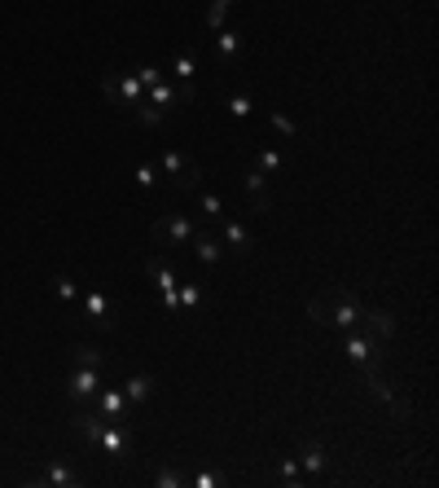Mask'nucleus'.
<instances>
[{"label":"nucleus","mask_w":439,"mask_h":488,"mask_svg":"<svg viewBox=\"0 0 439 488\" xmlns=\"http://www.w3.org/2000/svg\"><path fill=\"white\" fill-rule=\"evenodd\" d=\"M360 308H365V299H360L356 290L329 286L326 295H317V299L308 304V317L317 325H334V330H356V325H360Z\"/></svg>","instance_id":"obj_1"},{"label":"nucleus","mask_w":439,"mask_h":488,"mask_svg":"<svg viewBox=\"0 0 439 488\" xmlns=\"http://www.w3.org/2000/svg\"><path fill=\"white\" fill-rule=\"evenodd\" d=\"M102 88H106L110 106H119L123 114H132V110L145 102V84H141L132 71H110L106 80H102Z\"/></svg>","instance_id":"obj_2"},{"label":"nucleus","mask_w":439,"mask_h":488,"mask_svg":"<svg viewBox=\"0 0 439 488\" xmlns=\"http://www.w3.org/2000/svg\"><path fill=\"white\" fill-rule=\"evenodd\" d=\"M154 167H159V176H163V181H171L176 189H185V194H194V189H198V176H203V167L189 159V155H180V150H163V155L154 159Z\"/></svg>","instance_id":"obj_3"},{"label":"nucleus","mask_w":439,"mask_h":488,"mask_svg":"<svg viewBox=\"0 0 439 488\" xmlns=\"http://www.w3.org/2000/svg\"><path fill=\"white\" fill-rule=\"evenodd\" d=\"M145 269H150L154 286H159V299H163L167 317H180V277H176V269H171V260L150 256V260H145Z\"/></svg>","instance_id":"obj_4"},{"label":"nucleus","mask_w":439,"mask_h":488,"mask_svg":"<svg viewBox=\"0 0 439 488\" xmlns=\"http://www.w3.org/2000/svg\"><path fill=\"white\" fill-rule=\"evenodd\" d=\"M194 220L176 216V212H167V216H159L154 224H150V238L159 242V247H189L194 242Z\"/></svg>","instance_id":"obj_5"},{"label":"nucleus","mask_w":439,"mask_h":488,"mask_svg":"<svg viewBox=\"0 0 439 488\" xmlns=\"http://www.w3.org/2000/svg\"><path fill=\"white\" fill-rule=\"evenodd\" d=\"M97 391H102V370L75 366V370L66 374V400H70V405H93Z\"/></svg>","instance_id":"obj_6"},{"label":"nucleus","mask_w":439,"mask_h":488,"mask_svg":"<svg viewBox=\"0 0 439 488\" xmlns=\"http://www.w3.org/2000/svg\"><path fill=\"white\" fill-rule=\"evenodd\" d=\"M79 313H84V322H93L97 330H114L119 325V313H114V304L102 290H79Z\"/></svg>","instance_id":"obj_7"},{"label":"nucleus","mask_w":439,"mask_h":488,"mask_svg":"<svg viewBox=\"0 0 439 488\" xmlns=\"http://www.w3.org/2000/svg\"><path fill=\"white\" fill-rule=\"evenodd\" d=\"M294 462H299V471H303V480H321L329 471V453L321 440H312V435H303L299 440V453H294Z\"/></svg>","instance_id":"obj_8"},{"label":"nucleus","mask_w":439,"mask_h":488,"mask_svg":"<svg viewBox=\"0 0 439 488\" xmlns=\"http://www.w3.org/2000/svg\"><path fill=\"white\" fill-rule=\"evenodd\" d=\"M220 242H224V251H237V256H251V251H255L251 229H246L242 220H233V216L220 220Z\"/></svg>","instance_id":"obj_9"},{"label":"nucleus","mask_w":439,"mask_h":488,"mask_svg":"<svg viewBox=\"0 0 439 488\" xmlns=\"http://www.w3.org/2000/svg\"><path fill=\"white\" fill-rule=\"evenodd\" d=\"M242 189H246V198H251V207H255L260 216H269V212H273V194H269V176H264L260 167H251V172L242 176Z\"/></svg>","instance_id":"obj_10"},{"label":"nucleus","mask_w":439,"mask_h":488,"mask_svg":"<svg viewBox=\"0 0 439 488\" xmlns=\"http://www.w3.org/2000/svg\"><path fill=\"white\" fill-rule=\"evenodd\" d=\"M97 449L106 453L110 462H123V458L132 453V440H128V432H123V423H106L102 435H97Z\"/></svg>","instance_id":"obj_11"},{"label":"nucleus","mask_w":439,"mask_h":488,"mask_svg":"<svg viewBox=\"0 0 439 488\" xmlns=\"http://www.w3.org/2000/svg\"><path fill=\"white\" fill-rule=\"evenodd\" d=\"M93 409H97L106 423H123V414H128V396H123V387H102V391L93 396Z\"/></svg>","instance_id":"obj_12"},{"label":"nucleus","mask_w":439,"mask_h":488,"mask_svg":"<svg viewBox=\"0 0 439 488\" xmlns=\"http://www.w3.org/2000/svg\"><path fill=\"white\" fill-rule=\"evenodd\" d=\"M189 247H194L198 265H207V269H216L220 260H224V242H220V233H207V229H203V233H194Z\"/></svg>","instance_id":"obj_13"},{"label":"nucleus","mask_w":439,"mask_h":488,"mask_svg":"<svg viewBox=\"0 0 439 488\" xmlns=\"http://www.w3.org/2000/svg\"><path fill=\"white\" fill-rule=\"evenodd\" d=\"M360 325H365V334H374V339H391V334H395V317H391L386 308H374V304L360 308Z\"/></svg>","instance_id":"obj_14"},{"label":"nucleus","mask_w":439,"mask_h":488,"mask_svg":"<svg viewBox=\"0 0 439 488\" xmlns=\"http://www.w3.org/2000/svg\"><path fill=\"white\" fill-rule=\"evenodd\" d=\"M154 391H159L154 374H132V379L123 383V396H128V405H145V400H154Z\"/></svg>","instance_id":"obj_15"},{"label":"nucleus","mask_w":439,"mask_h":488,"mask_svg":"<svg viewBox=\"0 0 439 488\" xmlns=\"http://www.w3.org/2000/svg\"><path fill=\"white\" fill-rule=\"evenodd\" d=\"M40 484H54V488H79V484H84V475H79L75 467H66V462H49V467H45V475H40Z\"/></svg>","instance_id":"obj_16"},{"label":"nucleus","mask_w":439,"mask_h":488,"mask_svg":"<svg viewBox=\"0 0 439 488\" xmlns=\"http://www.w3.org/2000/svg\"><path fill=\"white\" fill-rule=\"evenodd\" d=\"M167 71L176 75V84H189V88H194V80H198V54H194V49H180V54L171 57Z\"/></svg>","instance_id":"obj_17"},{"label":"nucleus","mask_w":439,"mask_h":488,"mask_svg":"<svg viewBox=\"0 0 439 488\" xmlns=\"http://www.w3.org/2000/svg\"><path fill=\"white\" fill-rule=\"evenodd\" d=\"M145 102L167 114L171 106H180V88H176V84H167V80H159V84H150V88H145Z\"/></svg>","instance_id":"obj_18"},{"label":"nucleus","mask_w":439,"mask_h":488,"mask_svg":"<svg viewBox=\"0 0 439 488\" xmlns=\"http://www.w3.org/2000/svg\"><path fill=\"white\" fill-rule=\"evenodd\" d=\"M216 54H220V66H228L233 57L242 54V31H237V27H220L216 31Z\"/></svg>","instance_id":"obj_19"},{"label":"nucleus","mask_w":439,"mask_h":488,"mask_svg":"<svg viewBox=\"0 0 439 488\" xmlns=\"http://www.w3.org/2000/svg\"><path fill=\"white\" fill-rule=\"evenodd\" d=\"M198 308H203V286L198 282H180V317H189Z\"/></svg>","instance_id":"obj_20"},{"label":"nucleus","mask_w":439,"mask_h":488,"mask_svg":"<svg viewBox=\"0 0 439 488\" xmlns=\"http://www.w3.org/2000/svg\"><path fill=\"white\" fill-rule=\"evenodd\" d=\"M49 290H54V299H62V304H79V286L66 273H57L54 282H49Z\"/></svg>","instance_id":"obj_21"},{"label":"nucleus","mask_w":439,"mask_h":488,"mask_svg":"<svg viewBox=\"0 0 439 488\" xmlns=\"http://www.w3.org/2000/svg\"><path fill=\"white\" fill-rule=\"evenodd\" d=\"M198 207H203V216L211 220V224H220V220L228 216V212H224V198L211 194V189H198Z\"/></svg>","instance_id":"obj_22"},{"label":"nucleus","mask_w":439,"mask_h":488,"mask_svg":"<svg viewBox=\"0 0 439 488\" xmlns=\"http://www.w3.org/2000/svg\"><path fill=\"white\" fill-rule=\"evenodd\" d=\"M75 366H93V370H106V357H102L93 343H75Z\"/></svg>","instance_id":"obj_23"},{"label":"nucleus","mask_w":439,"mask_h":488,"mask_svg":"<svg viewBox=\"0 0 439 488\" xmlns=\"http://www.w3.org/2000/svg\"><path fill=\"white\" fill-rule=\"evenodd\" d=\"M132 176H137V185H141V189H159V185H167L154 163H137V172H132Z\"/></svg>","instance_id":"obj_24"},{"label":"nucleus","mask_w":439,"mask_h":488,"mask_svg":"<svg viewBox=\"0 0 439 488\" xmlns=\"http://www.w3.org/2000/svg\"><path fill=\"white\" fill-rule=\"evenodd\" d=\"M224 110H228L233 119H246V114H255V102H251L246 93H228V102H224Z\"/></svg>","instance_id":"obj_25"},{"label":"nucleus","mask_w":439,"mask_h":488,"mask_svg":"<svg viewBox=\"0 0 439 488\" xmlns=\"http://www.w3.org/2000/svg\"><path fill=\"white\" fill-rule=\"evenodd\" d=\"M255 167H260V172L273 181L277 172H281V155H277V150H260V155H255Z\"/></svg>","instance_id":"obj_26"},{"label":"nucleus","mask_w":439,"mask_h":488,"mask_svg":"<svg viewBox=\"0 0 439 488\" xmlns=\"http://www.w3.org/2000/svg\"><path fill=\"white\" fill-rule=\"evenodd\" d=\"M281 484H290V488L308 484V480H303V471H299V462H294V458H281Z\"/></svg>","instance_id":"obj_27"},{"label":"nucleus","mask_w":439,"mask_h":488,"mask_svg":"<svg viewBox=\"0 0 439 488\" xmlns=\"http://www.w3.org/2000/svg\"><path fill=\"white\" fill-rule=\"evenodd\" d=\"M264 119H269V128H277V132H281V137H294V132H299V128H294V123H290V119H286V114H281V110H264Z\"/></svg>","instance_id":"obj_28"},{"label":"nucleus","mask_w":439,"mask_h":488,"mask_svg":"<svg viewBox=\"0 0 439 488\" xmlns=\"http://www.w3.org/2000/svg\"><path fill=\"white\" fill-rule=\"evenodd\" d=\"M228 4H233V0H211V9H207V27H211V31H220V27H224V13H228Z\"/></svg>","instance_id":"obj_29"},{"label":"nucleus","mask_w":439,"mask_h":488,"mask_svg":"<svg viewBox=\"0 0 439 488\" xmlns=\"http://www.w3.org/2000/svg\"><path fill=\"white\" fill-rule=\"evenodd\" d=\"M132 75H137V80H141V84L150 88V84H159V80H163V66H154V62H145V66H137Z\"/></svg>","instance_id":"obj_30"},{"label":"nucleus","mask_w":439,"mask_h":488,"mask_svg":"<svg viewBox=\"0 0 439 488\" xmlns=\"http://www.w3.org/2000/svg\"><path fill=\"white\" fill-rule=\"evenodd\" d=\"M132 114H137V119H141L145 128H154V123H163V110H154V106H150V102H141V106L132 110Z\"/></svg>","instance_id":"obj_31"},{"label":"nucleus","mask_w":439,"mask_h":488,"mask_svg":"<svg viewBox=\"0 0 439 488\" xmlns=\"http://www.w3.org/2000/svg\"><path fill=\"white\" fill-rule=\"evenodd\" d=\"M154 484H159V488H185V484H189V480H185L180 471H167V467H163V471L154 475Z\"/></svg>","instance_id":"obj_32"},{"label":"nucleus","mask_w":439,"mask_h":488,"mask_svg":"<svg viewBox=\"0 0 439 488\" xmlns=\"http://www.w3.org/2000/svg\"><path fill=\"white\" fill-rule=\"evenodd\" d=\"M194 484H198V488H220L224 480H220V475H211V471H198V475H194Z\"/></svg>","instance_id":"obj_33"}]
</instances>
